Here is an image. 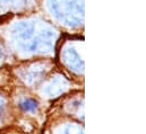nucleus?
<instances>
[{
    "label": "nucleus",
    "mask_w": 146,
    "mask_h": 134,
    "mask_svg": "<svg viewBox=\"0 0 146 134\" xmlns=\"http://www.w3.org/2000/svg\"><path fill=\"white\" fill-rule=\"evenodd\" d=\"M36 107H37L36 101H31V99H29V101H26L25 102L22 104V108L25 109V110H32V109H35Z\"/></svg>",
    "instance_id": "obj_1"
}]
</instances>
